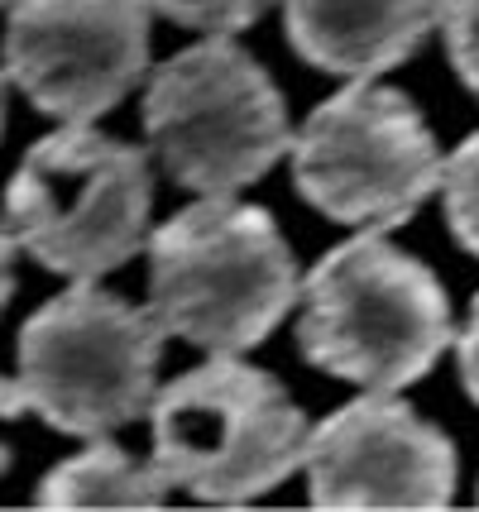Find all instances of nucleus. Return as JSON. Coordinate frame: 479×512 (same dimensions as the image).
<instances>
[{"label": "nucleus", "mask_w": 479, "mask_h": 512, "mask_svg": "<svg viewBox=\"0 0 479 512\" xmlns=\"http://www.w3.org/2000/svg\"><path fill=\"white\" fill-rule=\"evenodd\" d=\"M297 297V259L264 206L202 197L149 235V312L206 355L264 345Z\"/></svg>", "instance_id": "nucleus-1"}, {"label": "nucleus", "mask_w": 479, "mask_h": 512, "mask_svg": "<svg viewBox=\"0 0 479 512\" xmlns=\"http://www.w3.org/2000/svg\"><path fill=\"white\" fill-rule=\"evenodd\" d=\"M302 359L365 393H398L451 345V302L427 264L374 225L302 278Z\"/></svg>", "instance_id": "nucleus-2"}, {"label": "nucleus", "mask_w": 479, "mask_h": 512, "mask_svg": "<svg viewBox=\"0 0 479 512\" xmlns=\"http://www.w3.org/2000/svg\"><path fill=\"white\" fill-rule=\"evenodd\" d=\"M149 422L163 479L211 508L278 489L302 465L312 436L288 388L240 355H211L173 379L154 398Z\"/></svg>", "instance_id": "nucleus-3"}, {"label": "nucleus", "mask_w": 479, "mask_h": 512, "mask_svg": "<svg viewBox=\"0 0 479 512\" xmlns=\"http://www.w3.org/2000/svg\"><path fill=\"white\" fill-rule=\"evenodd\" d=\"M154 173L149 154L92 130L63 125L24 154L5 187V225L20 249L72 283H96L149 245Z\"/></svg>", "instance_id": "nucleus-4"}, {"label": "nucleus", "mask_w": 479, "mask_h": 512, "mask_svg": "<svg viewBox=\"0 0 479 512\" xmlns=\"http://www.w3.org/2000/svg\"><path fill=\"white\" fill-rule=\"evenodd\" d=\"M144 134L163 173L197 197H230L293 154L278 87L226 34L154 67L144 91Z\"/></svg>", "instance_id": "nucleus-5"}, {"label": "nucleus", "mask_w": 479, "mask_h": 512, "mask_svg": "<svg viewBox=\"0 0 479 512\" xmlns=\"http://www.w3.org/2000/svg\"><path fill=\"white\" fill-rule=\"evenodd\" d=\"M163 326L149 307L77 283L20 331V388L29 412L68 436H111L149 417L159 398Z\"/></svg>", "instance_id": "nucleus-6"}, {"label": "nucleus", "mask_w": 479, "mask_h": 512, "mask_svg": "<svg viewBox=\"0 0 479 512\" xmlns=\"http://www.w3.org/2000/svg\"><path fill=\"white\" fill-rule=\"evenodd\" d=\"M446 158L403 91L355 77L293 134V182L326 221L403 225L441 187Z\"/></svg>", "instance_id": "nucleus-7"}, {"label": "nucleus", "mask_w": 479, "mask_h": 512, "mask_svg": "<svg viewBox=\"0 0 479 512\" xmlns=\"http://www.w3.org/2000/svg\"><path fill=\"white\" fill-rule=\"evenodd\" d=\"M144 0H10L5 77L34 111L92 125L149 72Z\"/></svg>", "instance_id": "nucleus-8"}, {"label": "nucleus", "mask_w": 479, "mask_h": 512, "mask_svg": "<svg viewBox=\"0 0 479 512\" xmlns=\"http://www.w3.org/2000/svg\"><path fill=\"white\" fill-rule=\"evenodd\" d=\"M312 508H446L456 446L393 393H365L307 436Z\"/></svg>", "instance_id": "nucleus-9"}, {"label": "nucleus", "mask_w": 479, "mask_h": 512, "mask_svg": "<svg viewBox=\"0 0 479 512\" xmlns=\"http://www.w3.org/2000/svg\"><path fill=\"white\" fill-rule=\"evenodd\" d=\"M441 0H283L288 44L336 77H379L432 34Z\"/></svg>", "instance_id": "nucleus-10"}, {"label": "nucleus", "mask_w": 479, "mask_h": 512, "mask_svg": "<svg viewBox=\"0 0 479 512\" xmlns=\"http://www.w3.org/2000/svg\"><path fill=\"white\" fill-rule=\"evenodd\" d=\"M173 484L149 460H135L130 450L96 436L82 455L53 465L34 489L39 508H163Z\"/></svg>", "instance_id": "nucleus-11"}, {"label": "nucleus", "mask_w": 479, "mask_h": 512, "mask_svg": "<svg viewBox=\"0 0 479 512\" xmlns=\"http://www.w3.org/2000/svg\"><path fill=\"white\" fill-rule=\"evenodd\" d=\"M441 187H446V221L456 240L479 259V130L446 158Z\"/></svg>", "instance_id": "nucleus-12"}, {"label": "nucleus", "mask_w": 479, "mask_h": 512, "mask_svg": "<svg viewBox=\"0 0 479 512\" xmlns=\"http://www.w3.org/2000/svg\"><path fill=\"white\" fill-rule=\"evenodd\" d=\"M154 15L183 24V29H202V34H235L250 29L274 0H144Z\"/></svg>", "instance_id": "nucleus-13"}, {"label": "nucleus", "mask_w": 479, "mask_h": 512, "mask_svg": "<svg viewBox=\"0 0 479 512\" xmlns=\"http://www.w3.org/2000/svg\"><path fill=\"white\" fill-rule=\"evenodd\" d=\"M436 24L446 34V53H451L456 77L479 96V0H441Z\"/></svg>", "instance_id": "nucleus-14"}, {"label": "nucleus", "mask_w": 479, "mask_h": 512, "mask_svg": "<svg viewBox=\"0 0 479 512\" xmlns=\"http://www.w3.org/2000/svg\"><path fill=\"white\" fill-rule=\"evenodd\" d=\"M456 359H460V383H465V393L479 402V297H475V307H470V326H465L456 340Z\"/></svg>", "instance_id": "nucleus-15"}, {"label": "nucleus", "mask_w": 479, "mask_h": 512, "mask_svg": "<svg viewBox=\"0 0 479 512\" xmlns=\"http://www.w3.org/2000/svg\"><path fill=\"white\" fill-rule=\"evenodd\" d=\"M20 412H29L20 379H0V422H15ZM10 469V446H0V474Z\"/></svg>", "instance_id": "nucleus-16"}, {"label": "nucleus", "mask_w": 479, "mask_h": 512, "mask_svg": "<svg viewBox=\"0 0 479 512\" xmlns=\"http://www.w3.org/2000/svg\"><path fill=\"white\" fill-rule=\"evenodd\" d=\"M15 249H20V240L10 235V225H0V312L15 297Z\"/></svg>", "instance_id": "nucleus-17"}, {"label": "nucleus", "mask_w": 479, "mask_h": 512, "mask_svg": "<svg viewBox=\"0 0 479 512\" xmlns=\"http://www.w3.org/2000/svg\"><path fill=\"white\" fill-rule=\"evenodd\" d=\"M5 82H10V77L0 72V134H5Z\"/></svg>", "instance_id": "nucleus-18"}, {"label": "nucleus", "mask_w": 479, "mask_h": 512, "mask_svg": "<svg viewBox=\"0 0 479 512\" xmlns=\"http://www.w3.org/2000/svg\"><path fill=\"white\" fill-rule=\"evenodd\" d=\"M0 5H10V0H0Z\"/></svg>", "instance_id": "nucleus-19"}]
</instances>
